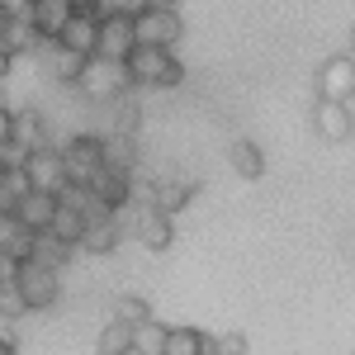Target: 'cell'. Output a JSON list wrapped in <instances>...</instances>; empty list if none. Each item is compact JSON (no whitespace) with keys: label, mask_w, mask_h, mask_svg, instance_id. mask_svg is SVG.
I'll list each match as a JSON object with an SVG mask.
<instances>
[{"label":"cell","mask_w":355,"mask_h":355,"mask_svg":"<svg viewBox=\"0 0 355 355\" xmlns=\"http://www.w3.org/2000/svg\"><path fill=\"white\" fill-rule=\"evenodd\" d=\"M85 190H90V199H95L100 209H110V214H123V209L133 204V171L100 166V171H95V180H90Z\"/></svg>","instance_id":"8992f818"},{"label":"cell","mask_w":355,"mask_h":355,"mask_svg":"<svg viewBox=\"0 0 355 355\" xmlns=\"http://www.w3.org/2000/svg\"><path fill=\"white\" fill-rule=\"evenodd\" d=\"M114 322H123V327H142V322H152V303L137 299V294L114 299Z\"/></svg>","instance_id":"4316f807"},{"label":"cell","mask_w":355,"mask_h":355,"mask_svg":"<svg viewBox=\"0 0 355 355\" xmlns=\"http://www.w3.org/2000/svg\"><path fill=\"white\" fill-rule=\"evenodd\" d=\"M105 166H119V171H137V152H133V137H128V133L105 137Z\"/></svg>","instance_id":"83f0119b"},{"label":"cell","mask_w":355,"mask_h":355,"mask_svg":"<svg viewBox=\"0 0 355 355\" xmlns=\"http://www.w3.org/2000/svg\"><path fill=\"white\" fill-rule=\"evenodd\" d=\"M190 199H194V185H185V180H162V185H152V209H162L166 218L180 214Z\"/></svg>","instance_id":"ffe728a7"},{"label":"cell","mask_w":355,"mask_h":355,"mask_svg":"<svg viewBox=\"0 0 355 355\" xmlns=\"http://www.w3.org/2000/svg\"><path fill=\"white\" fill-rule=\"evenodd\" d=\"M204 355H218V351H214V346H209V351H204Z\"/></svg>","instance_id":"f6af8a7d"},{"label":"cell","mask_w":355,"mask_h":355,"mask_svg":"<svg viewBox=\"0 0 355 355\" xmlns=\"http://www.w3.org/2000/svg\"><path fill=\"white\" fill-rule=\"evenodd\" d=\"M346 256H351V261H355V232H351V242H346Z\"/></svg>","instance_id":"ab89813d"},{"label":"cell","mask_w":355,"mask_h":355,"mask_svg":"<svg viewBox=\"0 0 355 355\" xmlns=\"http://www.w3.org/2000/svg\"><path fill=\"white\" fill-rule=\"evenodd\" d=\"M95 355H133V327H123V322H105L100 327V341H95Z\"/></svg>","instance_id":"603a6c76"},{"label":"cell","mask_w":355,"mask_h":355,"mask_svg":"<svg viewBox=\"0 0 355 355\" xmlns=\"http://www.w3.org/2000/svg\"><path fill=\"white\" fill-rule=\"evenodd\" d=\"M0 355H15V341L10 336H0Z\"/></svg>","instance_id":"f35d334b"},{"label":"cell","mask_w":355,"mask_h":355,"mask_svg":"<svg viewBox=\"0 0 355 355\" xmlns=\"http://www.w3.org/2000/svg\"><path fill=\"white\" fill-rule=\"evenodd\" d=\"M119 242H123V223H119V214H110V209H95V214L85 218L81 251H90V256H110Z\"/></svg>","instance_id":"30bf717a"},{"label":"cell","mask_w":355,"mask_h":355,"mask_svg":"<svg viewBox=\"0 0 355 355\" xmlns=\"http://www.w3.org/2000/svg\"><path fill=\"white\" fill-rule=\"evenodd\" d=\"M85 62H90V57H81V53H67V48L48 43V71H53V81H62V85H76V81H81V71H85Z\"/></svg>","instance_id":"ac0fdd59"},{"label":"cell","mask_w":355,"mask_h":355,"mask_svg":"<svg viewBox=\"0 0 355 355\" xmlns=\"http://www.w3.org/2000/svg\"><path fill=\"white\" fill-rule=\"evenodd\" d=\"M313 128H318V137H327V142H346V137L355 133V119L346 114V105L318 100V110H313Z\"/></svg>","instance_id":"9a60e30c"},{"label":"cell","mask_w":355,"mask_h":355,"mask_svg":"<svg viewBox=\"0 0 355 355\" xmlns=\"http://www.w3.org/2000/svg\"><path fill=\"white\" fill-rule=\"evenodd\" d=\"M5 24H10V15H5V5H0V33H5Z\"/></svg>","instance_id":"60d3db41"},{"label":"cell","mask_w":355,"mask_h":355,"mask_svg":"<svg viewBox=\"0 0 355 355\" xmlns=\"http://www.w3.org/2000/svg\"><path fill=\"white\" fill-rule=\"evenodd\" d=\"M15 289H19V299H24L28 313H43V308H53V303H57L62 279H57V270H48V266L24 261V266H19V279H15Z\"/></svg>","instance_id":"277c9868"},{"label":"cell","mask_w":355,"mask_h":355,"mask_svg":"<svg viewBox=\"0 0 355 355\" xmlns=\"http://www.w3.org/2000/svg\"><path fill=\"white\" fill-rule=\"evenodd\" d=\"M147 5H152V10H175L180 0H147Z\"/></svg>","instance_id":"74e56055"},{"label":"cell","mask_w":355,"mask_h":355,"mask_svg":"<svg viewBox=\"0 0 355 355\" xmlns=\"http://www.w3.org/2000/svg\"><path fill=\"white\" fill-rule=\"evenodd\" d=\"M53 214H57V194H38V190H28L24 199H19V209H15V223L24 227V232H48L53 227Z\"/></svg>","instance_id":"7c38bea8"},{"label":"cell","mask_w":355,"mask_h":355,"mask_svg":"<svg viewBox=\"0 0 355 355\" xmlns=\"http://www.w3.org/2000/svg\"><path fill=\"white\" fill-rule=\"evenodd\" d=\"M123 67H128V81H133V85L171 90V85L185 81V67H180V57L171 53V48H142V43H137Z\"/></svg>","instance_id":"6da1fadb"},{"label":"cell","mask_w":355,"mask_h":355,"mask_svg":"<svg viewBox=\"0 0 355 355\" xmlns=\"http://www.w3.org/2000/svg\"><path fill=\"white\" fill-rule=\"evenodd\" d=\"M209 351V331L199 327H171L166 336V355H204Z\"/></svg>","instance_id":"d4e9b609"},{"label":"cell","mask_w":355,"mask_h":355,"mask_svg":"<svg viewBox=\"0 0 355 355\" xmlns=\"http://www.w3.org/2000/svg\"><path fill=\"white\" fill-rule=\"evenodd\" d=\"M351 355H355V351H351Z\"/></svg>","instance_id":"bcb514c9"},{"label":"cell","mask_w":355,"mask_h":355,"mask_svg":"<svg viewBox=\"0 0 355 355\" xmlns=\"http://www.w3.org/2000/svg\"><path fill=\"white\" fill-rule=\"evenodd\" d=\"M67 5H71L76 15H90V10H95V0H67Z\"/></svg>","instance_id":"8d00e7d4"},{"label":"cell","mask_w":355,"mask_h":355,"mask_svg":"<svg viewBox=\"0 0 355 355\" xmlns=\"http://www.w3.org/2000/svg\"><path fill=\"white\" fill-rule=\"evenodd\" d=\"M28 261H38V266H48V270H62V266L71 261V246L57 242L53 232H38V237H33V256H28Z\"/></svg>","instance_id":"7402d4cb"},{"label":"cell","mask_w":355,"mask_h":355,"mask_svg":"<svg viewBox=\"0 0 355 355\" xmlns=\"http://www.w3.org/2000/svg\"><path fill=\"white\" fill-rule=\"evenodd\" d=\"M28 308H24V299H19V289H0V318L5 322H15V318H24Z\"/></svg>","instance_id":"4dcf8cb0"},{"label":"cell","mask_w":355,"mask_h":355,"mask_svg":"<svg viewBox=\"0 0 355 355\" xmlns=\"http://www.w3.org/2000/svg\"><path fill=\"white\" fill-rule=\"evenodd\" d=\"M128 85H133V81H128V67H123V62H105V57H90V62H85V71H81V81H76V90L105 105V100H119V95H123Z\"/></svg>","instance_id":"3957f363"},{"label":"cell","mask_w":355,"mask_h":355,"mask_svg":"<svg viewBox=\"0 0 355 355\" xmlns=\"http://www.w3.org/2000/svg\"><path fill=\"white\" fill-rule=\"evenodd\" d=\"M137 48V33H133V19H100V43H95V57L105 62H128V53Z\"/></svg>","instance_id":"8fae6325"},{"label":"cell","mask_w":355,"mask_h":355,"mask_svg":"<svg viewBox=\"0 0 355 355\" xmlns=\"http://www.w3.org/2000/svg\"><path fill=\"white\" fill-rule=\"evenodd\" d=\"M346 114H351V119H355V95H351V100H346Z\"/></svg>","instance_id":"b9f144b4"},{"label":"cell","mask_w":355,"mask_h":355,"mask_svg":"<svg viewBox=\"0 0 355 355\" xmlns=\"http://www.w3.org/2000/svg\"><path fill=\"white\" fill-rule=\"evenodd\" d=\"M0 43L10 48V57H24V53H38V48H43V38H38L33 19H10L5 33H0Z\"/></svg>","instance_id":"d6986e66"},{"label":"cell","mask_w":355,"mask_h":355,"mask_svg":"<svg viewBox=\"0 0 355 355\" xmlns=\"http://www.w3.org/2000/svg\"><path fill=\"white\" fill-rule=\"evenodd\" d=\"M10 67H15V57H10V48H5V43H0V81H5V76H10Z\"/></svg>","instance_id":"d590c367"},{"label":"cell","mask_w":355,"mask_h":355,"mask_svg":"<svg viewBox=\"0 0 355 355\" xmlns=\"http://www.w3.org/2000/svg\"><path fill=\"white\" fill-rule=\"evenodd\" d=\"M48 232H53L57 242H67L71 251H76V246H81V232H85V214H81V209H67V204H57L53 227H48Z\"/></svg>","instance_id":"44dd1931"},{"label":"cell","mask_w":355,"mask_h":355,"mask_svg":"<svg viewBox=\"0 0 355 355\" xmlns=\"http://www.w3.org/2000/svg\"><path fill=\"white\" fill-rule=\"evenodd\" d=\"M166 336H171V327L157 322V318L133 327V355H166Z\"/></svg>","instance_id":"484cf974"},{"label":"cell","mask_w":355,"mask_h":355,"mask_svg":"<svg viewBox=\"0 0 355 355\" xmlns=\"http://www.w3.org/2000/svg\"><path fill=\"white\" fill-rule=\"evenodd\" d=\"M15 232H19V223H15V218H0V246H10Z\"/></svg>","instance_id":"e575fe53"},{"label":"cell","mask_w":355,"mask_h":355,"mask_svg":"<svg viewBox=\"0 0 355 355\" xmlns=\"http://www.w3.org/2000/svg\"><path fill=\"white\" fill-rule=\"evenodd\" d=\"M346 57H355V28H351V53H346Z\"/></svg>","instance_id":"ee69618b"},{"label":"cell","mask_w":355,"mask_h":355,"mask_svg":"<svg viewBox=\"0 0 355 355\" xmlns=\"http://www.w3.org/2000/svg\"><path fill=\"white\" fill-rule=\"evenodd\" d=\"M19 266H24V261H15L10 251H0V289H15V279H19Z\"/></svg>","instance_id":"1f68e13d"},{"label":"cell","mask_w":355,"mask_h":355,"mask_svg":"<svg viewBox=\"0 0 355 355\" xmlns=\"http://www.w3.org/2000/svg\"><path fill=\"white\" fill-rule=\"evenodd\" d=\"M133 33H137L142 48H175L180 33H185V24H180L175 10H152V5H147V10L133 19Z\"/></svg>","instance_id":"52a82bcc"},{"label":"cell","mask_w":355,"mask_h":355,"mask_svg":"<svg viewBox=\"0 0 355 355\" xmlns=\"http://www.w3.org/2000/svg\"><path fill=\"white\" fill-rule=\"evenodd\" d=\"M0 5H5L10 19H28V15H33V0H0Z\"/></svg>","instance_id":"d6a6232c"},{"label":"cell","mask_w":355,"mask_h":355,"mask_svg":"<svg viewBox=\"0 0 355 355\" xmlns=\"http://www.w3.org/2000/svg\"><path fill=\"white\" fill-rule=\"evenodd\" d=\"M33 190L28 185V175L24 171H5L0 175V218H15V209H19V199Z\"/></svg>","instance_id":"cb8c5ba5"},{"label":"cell","mask_w":355,"mask_h":355,"mask_svg":"<svg viewBox=\"0 0 355 355\" xmlns=\"http://www.w3.org/2000/svg\"><path fill=\"white\" fill-rule=\"evenodd\" d=\"M95 43H100V19L95 15H71V24L62 28V38H57V48L81 53V57H95Z\"/></svg>","instance_id":"5bb4252c"},{"label":"cell","mask_w":355,"mask_h":355,"mask_svg":"<svg viewBox=\"0 0 355 355\" xmlns=\"http://www.w3.org/2000/svg\"><path fill=\"white\" fill-rule=\"evenodd\" d=\"M71 15H76V10H71L67 0H33V15H28V19H33V28H38L43 43H57L62 28L71 24Z\"/></svg>","instance_id":"4fadbf2b"},{"label":"cell","mask_w":355,"mask_h":355,"mask_svg":"<svg viewBox=\"0 0 355 355\" xmlns=\"http://www.w3.org/2000/svg\"><path fill=\"white\" fill-rule=\"evenodd\" d=\"M142 10H147V0H95L90 15H95V19H119V15H123V19H137Z\"/></svg>","instance_id":"f1b7e54d"},{"label":"cell","mask_w":355,"mask_h":355,"mask_svg":"<svg viewBox=\"0 0 355 355\" xmlns=\"http://www.w3.org/2000/svg\"><path fill=\"white\" fill-rule=\"evenodd\" d=\"M10 133H15V110H0V147L10 142Z\"/></svg>","instance_id":"836d02e7"},{"label":"cell","mask_w":355,"mask_h":355,"mask_svg":"<svg viewBox=\"0 0 355 355\" xmlns=\"http://www.w3.org/2000/svg\"><path fill=\"white\" fill-rule=\"evenodd\" d=\"M0 110H10V105H5V81H0Z\"/></svg>","instance_id":"7bdbcfd3"},{"label":"cell","mask_w":355,"mask_h":355,"mask_svg":"<svg viewBox=\"0 0 355 355\" xmlns=\"http://www.w3.org/2000/svg\"><path fill=\"white\" fill-rule=\"evenodd\" d=\"M24 175H28V185H33L38 194H62V190H67V162H62V152H57V147L28 152Z\"/></svg>","instance_id":"ba28073f"},{"label":"cell","mask_w":355,"mask_h":355,"mask_svg":"<svg viewBox=\"0 0 355 355\" xmlns=\"http://www.w3.org/2000/svg\"><path fill=\"white\" fill-rule=\"evenodd\" d=\"M62 152V162H67V185H90L95 180V171L105 166V137L95 133H76L67 147H57Z\"/></svg>","instance_id":"7a4b0ae2"},{"label":"cell","mask_w":355,"mask_h":355,"mask_svg":"<svg viewBox=\"0 0 355 355\" xmlns=\"http://www.w3.org/2000/svg\"><path fill=\"white\" fill-rule=\"evenodd\" d=\"M128 209H133V204H128ZM119 223H123V227H128V232H133V237L147 246V251H166V246L175 242V227H171V218H166L162 209H152V204H137L128 218L119 214Z\"/></svg>","instance_id":"5b68a950"},{"label":"cell","mask_w":355,"mask_h":355,"mask_svg":"<svg viewBox=\"0 0 355 355\" xmlns=\"http://www.w3.org/2000/svg\"><path fill=\"white\" fill-rule=\"evenodd\" d=\"M355 95V57H331L318 71V100H331V105H346Z\"/></svg>","instance_id":"9c48e42d"},{"label":"cell","mask_w":355,"mask_h":355,"mask_svg":"<svg viewBox=\"0 0 355 355\" xmlns=\"http://www.w3.org/2000/svg\"><path fill=\"white\" fill-rule=\"evenodd\" d=\"M15 147H24V152H43L48 147V128H43V119L33 110H19L15 114V133H10Z\"/></svg>","instance_id":"e0dca14e"},{"label":"cell","mask_w":355,"mask_h":355,"mask_svg":"<svg viewBox=\"0 0 355 355\" xmlns=\"http://www.w3.org/2000/svg\"><path fill=\"white\" fill-rule=\"evenodd\" d=\"M209 346L218 355H246V336L242 331H218V336H209Z\"/></svg>","instance_id":"f546056e"},{"label":"cell","mask_w":355,"mask_h":355,"mask_svg":"<svg viewBox=\"0 0 355 355\" xmlns=\"http://www.w3.org/2000/svg\"><path fill=\"white\" fill-rule=\"evenodd\" d=\"M227 166H232L242 180L266 175V157H261V147H256L251 137H232V142H227Z\"/></svg>","instance_id":"2e32d148"}]
</instances>
